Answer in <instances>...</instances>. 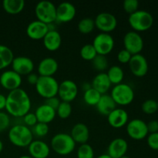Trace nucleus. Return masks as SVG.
<instances>
[{
    "mask_svg": "<svg viewBox=\"0 0 158 158\" xmlns=\"http://www.w3.org/2000/svg\"><path fill=\"white\" fill-rule=\"evenodd\" d=\"M31 106L32 103L29 94L21 87L9 91L6 97V110L12 117H23L30 111Z\"/></svg>",
    "mask_w": 158,
    "mask_h": 158,
    "instance_id": "nucleus-1",
    "label": "nucleus"
},
{
    "mask_svg": "<svg viewBox=\"0 0 158 158\" xmlns=\"http://www.w3.org/2000/svg\"><path fill=\"white\" fill-rule=\"evenodd\" d=\"M8 137L12 144L19 148L28 147L33 140L32 131L24 124L12 126L8 133Z\"/></svg>",
    "mask_w": 158,
    "mask_h": 158,
    "instance_id": "nucleus-2",
    "label": "nucleus"
},
{
    "mask_svg": "<svg viewBox=\"0 0 158 158\" xmlns=\"http://www.w3.org/2000/svg\"><path fill=\"white\" fill-rule=\"evenodd\" d=\"M51 148L54 152L61 156L70 154L76 148V142L70 136L66 133H59L52 137L50 141Z\"/></svg>",
    "mask_w": 158,
    "mask_h": 158,
    "instance_id": "nucleus-3",
    "label": "nucleus"
},
{
    "mask_svg": "<svg viewBox=\"0 0 158 158\" xmlns=\"http://www.w3.org/2000/svg\"><path fill=\"white\" fill-rule=\"evenodd\" d=\"M128 23L134 31L143 32L151 29L154 23V17L148 11L137 10L129 15Z\"/></svg>",
    "mask_w": 158,
    "mask_h": 158,
    "instance_id": "nucleus-4",
    "label": "nucleus"
},
{
    "mask_svg": "<svg viewBox=\"0 0 158 158\" xmlns=\"http://www.w3.org/2000/svg\"><path fill=\"white\" fill-rule=\"evenodd\" d=\"M60 83L54 77H43L40 76L36 84L35 90L40 97L45 99L56 97Z\"/></svg>",
    "mask_w": 158,
    "mask_h": 158,
    "instance_id": "nucleus-5",
    "label": "nucleus"
},
{
    "mask_svg": "<svg viewBox=\"0 0 158 158\" xmlns=\"http://www.w3.org/2000/svg\"><path fill=\"white\" fill-rule=\"evenodd\" d=\"M110 95L117 105L127 106L131 104L134 100V89L127 83H121L115 85L111 89Z\"/></svg>",
    "mask_w": 158,
    "mask_h": 158,
    "instance_id": "nucleus-6",
    "label": "nucleus"
},
{
    "mask_svg": "<svg viewBox=\"0 0 158 158\" xmlns=\"http://www.w3.org/2000/svg\"><path fill=\"white\" fill-rule=\"evenodd\" d=\"M35 14L38 20L51 24L56 21V6L51 1L42 0L35 6Z\"/></svg>",
    "mask_w": 158,
    "mask_h": 158,
    "instance_id": "nucleus-7",
    "label": "nucleus"
},
{
    "mask_svg": "<svg viewBox=\"0 0 158 158\" xmlns=\"http://www.w3.org/2000/svg\"><path fill=\"white\" fill-rule=\"evenodd\" d=\"M92 44L97 54L106 56L114 49L115 42L114 37L110 33L100 32L94 37Z\"/></svg>",
    "mask_w": 158,
    "mask_h": 158,
    "instance_id": "nucleus-8",
    "label": "nucleus"
},
{
    "mask_svg": "<svg viewBox=\"0 0 158 158\" xmlns=\"http://www.w3.org/2000/svg\"><path fill=\"white\" fill-rule=\"evenodd\" d=\"M124 49L132 55L140 54L143 49V40L140 33L136 31H129L123 36Z\"/></svg>",
    "mask_w": 158,
    "mask_h": 158,
    "instance_id": "nucleus-9",
    "label": "nucleus"
},
{
    "mask_svg": "<svg viewBox=\"0 0 158 158\" xmlns=\"http://www.w3.org/2000/svg\"><path fill=\"white\" fill-rule=\"evenodd\" d=\"M95 27L101 32L110 33L117 26V19L114 14L108 12H100L94 19Z\"/></svg>",
    "mask_w": 158,
    "mask_h": 158,
    "instance_id": "nucleus-10",
    "label": "nucleus"
},
{
    "mask_svg": "<svg viewBox=\"0 0 158 158\" xmlns=\"http://www.w3.org/2000/svg\"><path fill=\"white\" fill-rule=\"evenodd\" d=\"M127 133L131 138L140 140L146 138L149 134L146 122L140 119H133L127 124Z\"/></svg>",
    "mask_w": 158,
    "mask_h": 158,
    "instance_id": "nucleus-11",
    "label": "nucleus"
},
{
    "mask_svg": "<svg viewBox=\"0 0 158 158\" xmlns=\"http://www.w3.org/2000/svg\"><path fill=\"white\" fill-rule=\"evenodd\" d=\"M79 87L77 83L71 80H64L60 83L58 89L59 98L61 101H73L78 95Z\"/></svg>",
    "mask_w": 158,
    "mask_h": 158,
    "instance_id": "nucleus-12",
    "label": "nucleus"
},
{
    "mask_svg": "<svg viewBox=\"0 0 158 158\" xmlns=\"http://www.w3.org/2000/svg\"><path fill=\"white\" fill-rule=\"evenodd\" d=\"M128 65L131 73L137 77L146 76L149 69V65L146 57L140 53L133 55Z\"/></svg>",
    "mask_w": 158,
    "mask_h": 158,
    "instance_id": "nucleus-13",
    "label": "nucleus"
},
{
    "mask_svg": "<svg viewBox=\"0 0 158 158\" xmlns=\"http://www.w3.org/2000/svg\"><path fill=\"white\" fill-rule=\"evenodd\" d=\"M22 82V76L12 69L4 71L0 76V84L4 89L9 91L20 88Z\"/></svg>",
    "mask_w": 158,
    "mask_h": 158,
    "instance_id": "nucleus-14",
    "label": "nucleus"
},
{
    "mask_svg": "<svg viewBox=\"0 0 158 158\" xmlns=\"http://www.w3.org/2000/svg\"><path fill=\"white\" fill-rule=\"evenodd\" d=\"M12 69L20 76H27L32 73L35 64L32 59L26 56H18L14 57L12 62Z\"/></svg>",
    "mask_w": 158,
    "mask_h": 158,
    "instance_id": "nucleus-15",
    "label": "nucleus"
},
{
    "mask_svg": "<svg viewBox=\"0 0 158 158\" xmlns=\"http://www.w3.org/2000/svg\"><path fill=\"white\" fill-rule=\"evenodd\" d=\"M77 9L69 2H62L56 6V21L60 23H69L76 16Z\"/></svg>",
    "mask_w": 158,
    "mask_h": 158,
    "instance_id": "nucleus-16",
    "label": "nucleus"
},
{
    "mask_svg": "<svg viewBox=\"0 0 158 158\" xmlns=\"http://www.w3.org/2000/svg\"><path fill=\"white\" fill-rule=\"evenodd\" d=\"M26 32L28 36L32 40H43L46 34L49 32V26L46 23L35 19L28 24Z\"/></svg>",
    "mask_w": 158,
    "mask_h": 158,
    "instance_id": "nucleus-17",
    "label": "nucleus"
},
{
    "mask_svg": "<svg viewBox=\"0 0 158 158\" xmlns=\"http://www.w3.org/2000/svg\"><path fill=\"white\" fill-rule=\"evenodd\" d=\"M128 151V143L125 139L117 137L109 143L107 154L112 158H120L126 155Z\"/></svg>",
    "mask_w": 158,
    "mask_h": 158,
    "instance_id": "nucleus-18",
    "label": "nucleus"
},
{
    "mask_svg": "<svg viewBox=\"0 0 158 158\" xmlns=\"http://www.w3.org/2000/svg\"><path fill=\"white\" fill-rule=\"evenodd\" d=\"M129 120V114L122 108H116L107 116L108 123L114 128H121L126 126Z\"/></svg>",
    "mask_w": 158,
    "mask_h": 158,
    "instance_id": "nucleus-19",
    "label": "nucleus"
},
{
    "mask_svg": "<svg viewBox=\"0 0 158 158\" xmlns=\"http://www.w3.org/2000/svg\"><path fill=\"white\" fill-rule=\"evenodd\" d=\"M29 155L32 158H47L50 154V148L47 143L40 140H33L28 146Z\"/></svg>",
    "mask_w": 158,
    "mask_h": 158,
    "instance_id": "nucleus-20",
    "label": "nucleus"
},
{
    "mask_svg": "<svg viewBox=\"0 0 158 158\" xmlns=\"http://www.w3.org/2000/svg\"><path fill=\"white\" fill-rule=\"evenodd\" d=\"M59 68V63L52 57H45L40 60L37 66V71L40 76L43 77H53Z\"/></svg>",
    "mask_w": 158,
    "mask_h": 158,
    "instance_id": "nucleus-21",
    "label": "nucleus"
},
{
    "mask_svg": "<svg viewBox=\"0 0 158 158\" xmlns=\"http://www.w3.org/2000/svg\"><path fill=\"white\" fill-rule=\"evenodd\" d=\"M70 136L76 143H86L89 138V130L85 123H77L71 129Z\"/></svg>",
    "mask_w": 158,
    "mask_h": 158,
    "instance_id": "nucleus-22",
    "label": "nucleus"
},
{
    "mask_svg": "<svg viewBox=\"0 0 158 158\" xmlns=\"http://www.w3.org/2000/svg\"><path fill=\"white\" fill-rule=\"evenodd\" d=\"M43 45L47 50L53 52L59 49L62 44V36L56 29L49 30L43 39Z\"/></svg>",
    "mask_w": 158,
    "mask_h": 158,
    "instance_id": "nucleus-23",
    "label": "nucleus"
},
{
    "mask_svg": "<svg viewBox=\"0 0 158 158\" xmlns=\"http://www.w3.org/2000/svg\"><path fill=\"white\" fill-rule=\"evenodd\" d=\"M111 83L108 78L106 73L101 72L95 76L91 82V86L100 94H106L111 87Z\"/></svg>",
    "mask_w": 158,
    "mask_h": 158,
    "instance_id": "nucleus-24",
    "label": "nucleus"
},
{
    "mask_svg": "<svg viewBox=\"0 0 158 158\" xmlns=\"http://www.w3.org/2000/svg\"><path fill=\"white\" fill-rule=\"evenodd\" d=\"M35 117L38 122L44 123H49L55 119L56 112L54 109L48 106L46 103L40 105L35 110Z\"/></svg>",
    "mask_w": 158,
    "mask_h": 158,
    "instance_id": "nucleus-25",
    "label": "nucleus"
},
{
    "mask_svg": "<svg viewBox=\"0 0 158 158\" xmlns=\"http://www.w3.org/2000/svg\"><path fill=\"white\" fill-rule=\"evenodd\" d=\"M96 108L100 114L107 117L114 109L117 108V104L111 96L106 94L101 96L100 100L96 105Z\"/></svg>",
    "mask_w": 158,
    "mask_h": 158,
    "instance_id": "nucleus-26",
    "label": "nucleus"
},
{
    "mask_svg": "<svg viewBox=\"0 0 158 158\" xmlns=\"http://www.w3.org/2000/svg\"><path fill=\"white\" fill-rule=\"evenodd\" d=\"M25 4L24 0H4L2 2V7L7 13L16 15L23 10Z\"/></svg>",
    "mask_w": 158,
    "mask_h": 158,
    "instance_id": "nucleus-27",
    "label": "nucleus"
},
{
    "mask_svg": "<svg viewBox=\"0 0 158 158\" xmlns=\"http://www.w3.org/2000/svg\"><path fill=\"white\" fill-rule=\"evenodd\" d=\"M14 57L13 52L10 48L0 44V70L10 66Z\"/></svg>",
    "mask_w": 158,
    "mask_h": 158,
    "instance_id": "nucleus-28",
    "label": "nucleus"
},
{
    "mask_svg": "<svg viewBox=\"0 0 158 158\" xmlns=\"http://www.w3.org/2000/svg\"><path fill=\"white\" fill-rule=\"evenodd\" d=\"M106 75H107L111 84L114 85L123 83V80L124 78L123 69L117 65H114V66H111L110 67H109Z\"/></svg>",
    "mask_w": 158,
    "mask_h": 158,
    "instance_id": "nucleus-29",
    "label": "nucleus"
},
{
    "mask_svg": "<svg viewBox=\"0 0 158 158\" xmlns=\"http://www.w3.org/2000/svg\"><path fill=\"white\" fill-rule=\"evenodd\" d=\"M102 94L93 87L89 88L83 93V100L89 106H95L100 100Z\"/></svg>",
    "mask_w": 158,
    "mask_h": 158,
    "instance_id": "nucleus-30",
    "label": "nucleus"
},
{
    "mask_svg": "<svg viewBox=\"0 0 158 158\" xmlns=\"http://www.w3.org/2000/svg\"><path fill=\"white\" fill-rule=\"evenodd\" d=\"M77 28L81 33H90L95 28V22L94 19L90 17H84L79 21Z\"/></svg>",
    "mask_w": 158,
    "mask_h": 158,
    "instance_id": "nucleus-31",
    "label": "nucleus"
},
{
    "mask_svg": "<svg viewBox=\"0 0 158 158\" xmlns=\"http://www.w3.org/2000/svg\"><path fill=\"white\" fill-rule=\"evenodd\" d=\"M80 53L82 58L87 61H92L97 55V51L92 43H87V44L83 45L80 49Z\"/></svg>",
    "mask_w": 158,
    "mask_h": 158,
    "instance_id": "nucleus-32",
    "label": "nucleus"
},
{
    "mask_svg": "<svg viewBox=\"0 0 158 158\" xmlns=\"http://www.w3.org/2000/svg\"><path fill=\"white\" fill-rule=\"evenodd\" d=\"M56 112V115H58V117L61 119H63V120L67 119L72 114L73 106L69 102L61 101Z\"/></svg>",
    "mask_w": 158,
    "mask_h": 158,
    "instance_id": "nucleus-33",
    "label": "nucleus"
},
{
    "mask_svg": "<svg viewBox=\"0 0 158 158\" xmlns=\"http://www.w3.org/2000/svg\"><path fill=\"white\" fill-rule=\"evenodd\" d=\"M92 64L96 70L100 71V73L109 68V63L106 56L97 54L95 58L92 60Z\"/></svg>",
    "mask_w": 158,
    "mask_h": 158,
    "instance_id": "nucleus-34",
    "label": "nucleus"
},
{
    "mask_svg": "<svg viewBox=\"0 0 158 158\" xmlns=\"http://www.w3.org/2000/svg\"><path fill=\"white\" fill-rule=\"evenodd\" d=\"M77 158H94V151L93 147L89 143L80 144L77 149Z\"/></svg>",
    "mask_w": 158,
    "mask_h": 158,
    "instance_id": "nucleus-35",
    "label": "nucleus"
},
{
    "mask_svg": "<svg viewBox=\"0 0 158 158\" xmlns=\"http://www.w3.org/2000/svg\"><path fill=\"white\" fill-rule=\"evenodd\" d=\"M141 109L144 114H154L158 110L157 101L153 99H148L143 101L141 105Z\"/></svg>",
    "mask_w": 158,
    "mask_h": 158,
    "instance_id": "nucleus-36",
    "label": "nucleus"
},
{
    "mask_svg": "<svg viewBox=\"0 0 158 158\" xmlns=\"http://www.w3.org/2000/svg\"><path fill=\"white\" fill-rule=\"evenodd\" d=\"M31 131H32V134H35L39 137H43L47 135L49 131V127L47 123L38 122L35 126L32 127Z\"/></svg>",
    "mask_w": 158,
    "mask_h": 158,
    "instance_id": "nucleus-37",
    "label": "nucleus"
},
{
    "mask_svg": "<svg viewBox=\"0 0 158 158\" xmlns=\"http://www.w3.org/2000/svg\"><path fill=\"white\" fill-rule=\"evenodd\" d=\"M123 7L125 12L131 15L138 10L139 2L137 0H125L123 3Z\"/></svg>",
    "mask_w": 158,
    "mask_h": 158,
    "instance_id": "nucleus-38",
    "label": "nucleus"
},
{
    "mask_svg": "<svg viewBox=\"0 0 158 158\" xmlns=\"http://www.w3.org/2000/svg\"><path fill=\"white\" fill-rule=\"evenodd\" d=\"M23 118L24 125H26L28 127H34L38 123V120H37L36 117H35V113H27L26 115L23 116Z\"/></svg>",
    "mask_w": 158,
    "mask_h": 158,
    "instance_id": "nucleus-39",
    "label": "nucleus"
},
{
    "mask_svg": "<svg viewBox=\"0 0 158 158\" xmlns=\"http://www.w3.org/2000/svg\"><path fill=\"white\" fill-rule=\"evenodd\" d=\"M10 125V117L7 113L0 111V132L7 129Z\"/></svg>",
    "mask_w": 158,
    "mask_h": 158,
    "instance_id": "nucleus-40",
    "label": "nucleus"
},
{
    "mask_svg": "<svg viewBox=\"0 0 158 158\" xmlns=\"http://www.w3.org/2000/svg\"><path fill=\"white\" fill-rule=\"evenodd\" d=\"M132 56L131 52H129L125 49H123L119 51L117 53V60L122 64H127V63H129Z\"/></svg>",
    "mask_w": 158,
    "mask_h": 158,
    "instance_id": "nucleus-41",
    "label": "nucleus"
},
{
    "mask_svg": "<svg viewBox=\"0 0 158 158\" xmlns=\"http://www.w3.org/2000/svg\"><path fill=\"white\" fill-rule=\"evenodd\" d=\"M147 142L150 148L154 151H158V133L148 134Z\"/></svg>",
    "mask_w": 158,
    "mask_h": 158,
    "instance_id": "nucleus-42",
    "label": "nucleus"
},
{
    "mask_svg": "<svg viewBox=\"0 0 158 158\" xmlns=\"http://www.w3.org/2000/svg\"><path fill=\"white\" fill-rule=\"evenodd\" d=\"M60 103H61V100L57 97H50V98L46 99V102H45L46 104H47L48 106L52 107L55 110H56V109L58 108Z\"/></svg>",
    "mask_w": 158,
    "mask_h": 158,
    "instance_id": "nucleus-43",
    "label": "nucleus"
},
{
    "mask_svg": "<svg viewBox=\"0 0 158 158\" xmlns=\"http://www.w3.org/2000/svg\"><path fill=\"white\" fill-rule=\"evenodd\" d=\"M149 134L158 133V121L157 120H151L147 123Z\"/></svg>",
    "mask_w": 158,
    "mask_h": 158,
    "instance_id": "nucleus-44",
    "label": "nucleus"
},
{
    "mask_svg": "<svg viewBox=\"0 0 158 158\" xmlns=\"http://www.w3.org/2000/svg\"><path fill=\"white\" fill-rule=\"evenodd\" d=\"M26 77H27L28 83H30V84L32 85H35L37 81H38L40 75H37L35 73H29V75H27Z\"/></svg>",
    "mask_w": 158,
    "mask_h": 158,
    "instance_id": "nucleus-45",
    "label": "nucleus"
},
{
    "mask_svg": "<svg viewBox=\"0 0 158 158\" xmlns=\"http://www.w3.org/2000/svg\"><path fill=\"white\" fill-rule=\"evenodd\" d=\"M6 97L3 94H0V110L6 109Z\"/></svg>",
    "mask_w": 158,
    "mask_h": 158,
    "instance_id": "nucleus-46",
    "label": "nucleus"
},
{
    "mask_svg": "<svg viewBox=\"0 0 158 158\" xmlns=\"http://www.w3.org/2000/svg\"><path fill=\"white\" fill-rule=\"evenodd\" d=\"M91 87H92V86H91V84H89V83H84L83 84V89L84 91L87 90V89H89V88Z\"/></svg>",
    "mask_w": 158,
    "mask_h": 158,
    "instance_id": "nucleus-47",
    "label": "nucleus"
},
{
    "mask_svg": "<svg viewBox=\"0 0 158 158\" xmlns=\"http://www.w3.org/2000/svg\"><path fill=\"white\" fill-rule=\"evenodd\" d=\"M97 158H112V157H111L109 154H100V155H99Z\"/></svg>",
    "mask_w": 158,
    "mask_h": 158,
    "instance_id": "nucleus-48",
    "label": "nucleus"
},
{
    "mask_svg": "<svg viewBox=\"0 0 158 158\" xmlns=\"http://www.w3.org/2000/svg\"><path fill=\"white\" fill-rule=\"evenodd\" d=\"M2 150H3V143H2V141L0 140V153L2 151Z\"/></svg>",
    "mask_w": 158,
    "mask_h": 158,
    "instance_id": "nucleus-49",
    "label": "nucleus"
},
{
    "mask_svg": "<svg viewBox=\"0 0 158 158\" xmlns=\"http://www.w3.org/2000/svg\"><path fill=\"white\" fill-rule=\"evenodd\" d=\"M19 158H32L31 157L30 155H23V156H20Z\"/></svg>",
    "mask_w": 158,
    "mask_h": 158,
    "instance_id": "nucleus-50",
    "label": "nucleus"
},
{
    "mask_svg": "<svg viewBox=\"0 0 158 158\" xmlns=\"http://www.w3.org/2000/svg\"><path fill=\"white\" fill-rule=\"evenodd\" d=\"M120 158H131V157H128V156H127V155H124V156H123V157H120Z\"/></svg>",
    "mask_w": 158,
    "mask_h": 158,
    "instance_id": "nucleus-51",
    "label": "nucleus"
},
{
    "mask_svg": "<svg viewBox=\"0 0 158 158\" xmlns=\"http://www.w3.org/2000/svg\"><path fill=\"white\" fill-rule=\"evenodd\" d=\"M157 105H158V100H157Z\"/></svg>",
    "mask_w": 158,
    "mask_h": 158,
    "instance_id": "nucleus-52",
    "label": "nucleus"
}]
</instances>
